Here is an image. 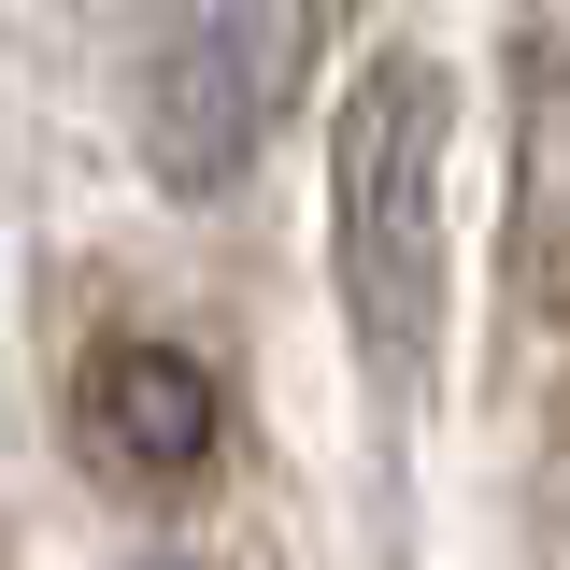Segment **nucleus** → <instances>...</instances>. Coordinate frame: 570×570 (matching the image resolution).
Segmentation results:
<instances>
[{
	"label": "nucleus",
	"mask_w": 570,
	"mask_h": 570,
	"mask_svg": "<svg viewBox=\"0 0 570 570\" xmlns=\"http://www.w3.org/2000/svg\"><path fill=\"white\" fill-rule=\"evenodd\" d=\"M299 71H314V0H200L157 43V71H142V157H157V186L171 200H228L257 171L272 115L299 100Z\"/></svg>",
	"instance_id": "nucleus-2"
},
{
	"label": "nucleus",
	"mask_w": 570,
	"mask_h": 570,
	"mask_svg": "<svg viewBox=\"0 0 570 570\" xmlns=\"http://www.w3.org/2000/svg\"><path fill=\"white\" fill-rule=\"evenodd\" d=\"M513 299L570 328V71L528 58V115H513Z\"/></svg>",
	"instance_id": "nucleus-4"
},
{
	"label": "nucleus",
	"mask_w": 570,
	"mask_h": 570,
	"mask_svg": "<svg viewBox=\"0 0 570 570\" xmlns=\"http://www.w3.org/2000/svg\"><path fill=\"white\" fill-rule=\"evenodd\" d=\"M86 442L129 471V485H186L214 456V371L171 343H100L86 356Z\"/></svg>",
	"instance_id": "nucleus-3"
},
{
	"label": "nucleus",
	"mask_w": 570,
	"mask_h": 570,
	"mask_svg": "<svg viewBox=\"0 0 570 570\" xmlns=\"http://www.w3.org/2000/svg\"><path fill=\"white\" fill-rule=\"evenodd\" d=\"M328 272L343 328L385 385H414L442 343V71L371 58L328 115Z\"/></svg>",
	"instance_id": "nucleus-1"
}]
</instances>
